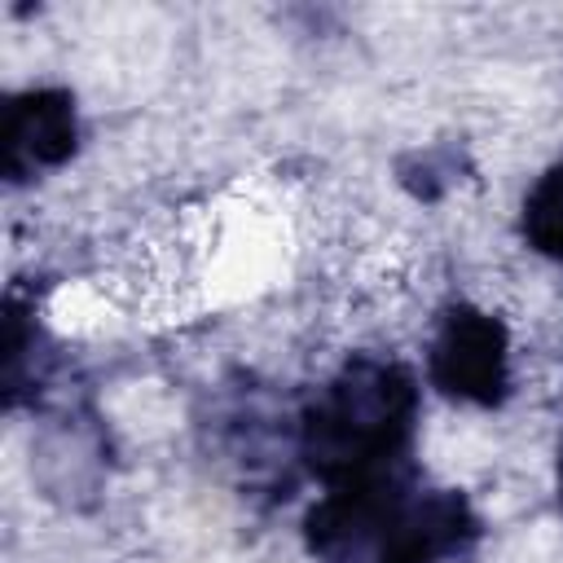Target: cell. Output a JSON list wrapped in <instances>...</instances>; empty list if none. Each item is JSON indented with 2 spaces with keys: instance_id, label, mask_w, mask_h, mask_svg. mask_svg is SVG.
<instances>
[{
  "instance_id": "7a4b0ae2",
  "label": "cell",
  "mask_w": 563,
  "mask_h": 563,
  "mask_svg": "<svg viewBox=\"0 0 563 563\" xmlns=\"http://www.w3.org/2000/svg\"><path fill=\"white\" fill-rule=\"evenodd\" d=\"M427 378L440 396L493 409L510 396V330L475 303H449L427 347Z\"/></svg>"
},
{
  "instance_id": "8992f818",
  "label": "cell",
  "mask_w": 563,
  "mask_h": 563,
  "mask_svg": "<svg viewBox=\"0 0 563 563\" xmlns=\"http://www.w3.org/2000/svg\"><path fill=\"white\" fill-rule=\"evenodd\" d=\"M554 493H559V506H563V431H559V444H554Z\"/></svg>"
},
{
  "instance_id": "5b68a950",
  "label": "cell",
  "mask_w": 563,
  "mask_h": 563,
  "mask_svg": "<svg viewBox=\"0 0 563 563\" xmlns=\"http://www.w3.org/2000/svg\"><path fill=\"white\" fill-rule=\"evenodd\" d=\"M519 233L537 255L563 264V163L541 172V180L528 189L519 211Z\"/></svg>"
},
{
  "instance_id": "6da1fadb",
  "label": "cell",
  "mask_w": 563,
  "mask_h": 563,
  "mask_svg": "<svg viewBox=\"0 0 563 563\" xmlns=\"http://www.w3.org/2000/svg\"><path fill=\"white\" fill-rule=\"evenodd\" d=\"M418 383L391 356L356 352L321 383L295 422V453L321 488L413 462Z\"/></svg>"
},
{
  "instance_id": "277c9868",
  "label": "cell",
  "mask_w": 563,
  "mask_h": 563,
  "mask_svg": "<svg viewBox=\"0 0 563 563\" xmlns=\"http://www.w3.org/2000/svg\"><path fill=\"white\" fill-rule=\"evenodd\" d=\"M79 150V110L66 88H26L4 106V180L26 185Z\"/></svg>"
},
{
  "instance_id": "3957f363",
  "label": "cell",
  "mask_w": 563,
  "mask_h": 563,
  "mask_svg": "<svg viewBox=\"0 0 563 563\" xmlns=\"http://www.w3.org/2000/svg\"><path fill=\"white\" fill-rule=\"evenodd\" d=\"M484 537V519L457 488H418L387 528L374 563H457Z\"/></svg>"
}]
</instances>
